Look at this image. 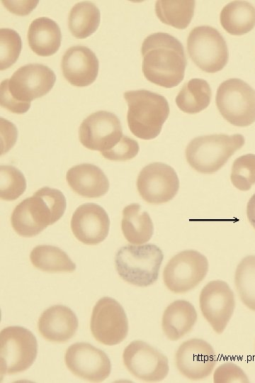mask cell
<instances>
[{
	"label": "cell",
	"instance_id": "cell-1",
	"mask_svg": "<svg viewBox=\"0 0 255 383\" xmlns=\"http://www.w3.org/2000/svg\"><path fill=\"white\" fill-rule=\"evenodd\" d=\"M142 72L150 82L165 88L178 86L187 65L182 43L166 33L148 35L141 48Z\"/></svg>",
	"mask_w": 255,
	"mask_h": 383
},
{
	"label": "cell",
	"instance_id": "cell-2",
	"mask_svg": "<svg viewBox=\"0 0 255 383\" xmlns=\"http://www.w3.org/2000/svg\"><path fill=\"white\" fill-rule=\"evenodd\" d=\"M55 81V74L47 66L38 63L22 66L1 82V106L13 113H25L31 101L47 94Z\"/></svg>",
	"mask_w": 255,
	"mask_h": 383
},
{
	"label": "cell",
	"instance_id": "cell-3",
	"mask_svg": "<svg viewBox=\"0 0 255 383\" xmlns=\"http://www.w3.org/2000/svg\"><path fill=\"white\" fill-rule=\"evenodd\" d=\"M66 207L67 200L60 190L45 187L15 207L11 223L19 235L33 237L57 222L64 213Z\"/></svg>",
	"mask_w": 255,
	"mask_h": 383
},
{
	"label": "cell",
	"instance_id": "cell-4",
	"mask_svg": "<svg viewBox=\"0 0 255 383\" xmlns=\"http://www.w3.org/2000/svg\"><path fill=\"white\" fill-rule=\"evenodd\" d=\"M123 97L128 104L127 121L131 133L143 140L157 138L169 115L166 99L146 89L126 91Z\"/></svg>",
	"mask_w": 255,
	"mask_h": 383
},
{
	"label": "cell",
	"instance_id": "cell-5",
	"mask_svg": "<svg viewBox=\"0 0 255 383\" xmlns=\"http://www.w3.org/2000/svg\"><path fill=\"white\" fill-rule=\"evenodd\" d=\"M245 138L241 134H213L193 138L186 148L189 165L203 174L218 171L234 152L242 148Z\"/></svg>",
	"mask_w": 255,
	"mask_h": 383
},
{
	"label": "cell",
	"instance_id": "cell-6",
	"mask_svg": "<svg viewBox=\"0 0 255 383\" xmlns=\"http://www.w3.org/2000/svg\"><path fill=\"white\" fill-rule=\"evenodd\" d=\"M163 259L164 254L156 245H127L116 252L115 267L126 282L148 287L158 279Z\"/></svg>",
	"mask_w": 255,
	"mask_h": 383
},
{
	"label": "cell",
	"instance_id": "cell-7",
	"mask_svg": "<svg viewBox=\"0 0 255 383\" xmlns=\"http://www.w3.org/2000/svg\"><path fill=\"white\" fill-rule=\"evenodd\" d=\"M215 101L220 113L231 124L245 127L255 121V90L244 81L231 78L222 82Z\"/></svg>",
	"mask_w": 255,
	"mask_h": 383
},
{
	"label": "cell",
	"instance_id": "cell-8",
	"mask_svg": "<svg viewBox=\"0 0 255 383\" xmlns=\"http://www.w3.org/2000/svg\"><path fill=\"white\" fill-rule=\"evenodd\" d=\"M1 374H13L28 370L38 354V342L28 329L18 326L4 328L0 334Z\"/></svg>",
	"mask_w": 255,
	"mask_h": 383
},
{
	"label": "cell",
	"instance_id": "cell-9",
	"mask_svg": "<svg viewBox=\"0 0 255 383\" xmlns=\"http://www.w3.org/2000/svg\"><path fill=\"white\" fill-rule=\"evenodd\" d=\"M187 49L193 62L205 72L220 71L229 59L225 38L217 29L209 26L191 30L187 38Z\"/></svg>",
	"mask_w": 255,
	"mask_h": 383
},
{
	"label": "cell",
	"instance_id": "cell-10",
	"mask_svg": "<svg viewBox=\"0 0 255 383\" xmlns=\"http://www.w3.org/2000/svg\"><path fill=\"white\" fill-rule=\"evenodd\" d=\"M207 257L194 250H183L173 256L163 271L165 286L176 294L187 292L202 282L208 271Z\"/></svg>",
	"mask_w": 255,
	"mask_h": 383
},
{
	"label": "cell",
	"instance_id": "cell-11",
	"mask_svg": "<svg viewBox=\"0 0 255 383\" xmlns=\"http://www.w3.org/2000/svg\"><path fill=\"white\" fill-rule=\"evenodd\" d=\"M90 327L93 336L98 341L106 345H115L127 337L128 320L118 301L104 296L93 308Z\"/></svg>",
	"mask_w": 255,
	"mask_h": 383
},
{
	"label": "cell",
	"instance_id": "cell-12",
	"mask_svg": "<svg viewBox=\"0 0 255 383\" xmlns=\"http://www.w3.org/2000/svg\"><path fill=\"white\" fill-rule=\"evenodd\" d=\"M123 136L119 118L106 111H98L87 116L79 130L81 143L89 150L100 151L101 154L114 148Z\"/></svg>",
	"mask_w": 255,
	"mask_h": 383
},
{
	"label": "cell",
	"instance_id": "cell-13",
	"mask_svg": "<svg viewBox=\"0 0 255 383\" xmlns=\"http://www.w3.org/2000/svg\"><path fill=\"white\" fill-rule=\"evenodd\" d=\"M123 359L128 370L144 382L162 381L169 371L166 356L142 340L131 342L123 350Z\"/></svg>",
	"mask_w": 255,
	"mask_h": 383
},
{
	"label": "cell",
	"instance_id": "cell-14",
	"mask_svg": "<svg viewBox=\"0 0 255 383\" xmlns=\"http://www.w3.org/2000/svg\"><path fill=\"white\" fill-rule=\"evenodd\" d=\"M179 179L174 169L162 162L144 167L137 179L140 196L147 203L159 204L169 201L177 194Z\"/></svg>",
	"mask_w": 255,
	"mask_h": 383
},
{
	"label": "cell",
	"instance_id": "cell-15",
	"mask_svg": "<svg viewBox=\"0 0 255 383\" xmlns=\"http://www.w3.org/2000/svg\"><path fill=\"white\" fill-rule=\"evenodd\" d=\"M201 313L215 332L222 333L234 312V295L222 280L209 282L201 290L199 296Z\"/></svg>",
	"mask_w": 255,
	"mask_h": 383
},
{
	"label": "cell",
	"instance_id": "cell-16",
	"mask_svg": "<svg viewBox=\"0 0 255 383\" xmlns=\"http://www.w3.org/2000/svg\"><path fill=\"white\" fill-rule=\"evenodd\" d=\"M64 362L74 374L90 382H102L111 372L110 360L106 353L88 343L71 345L67 349Z\"/></svg>",
	"mask_w": 255,
	"mask_h": 383
},
{
	"label": "cell",
	"instance_id": "cell-17",
	"mask_svg": "<svg viewBox=\"0 0 255 383\" xmlns=\"http://www.w3.org/2000/svg\"><path fill=\"white\" fill-rule=\"evenodd\" d=\"M176 365L178 370L191 380L208 377L217 363V355L212 345L200 338L184 341L176 350Z\"/></svg>",
	"mask_w": 255,
	"mask_h": 383
},
{
	"label": "cell",
	"instance_id": "cell-18",
	"mask_svg": "<svg viewBox=\"0 0 255 383\" xmlns=\"http://www.w3.org/2000/svg\"><path fill=\"white\" fill-rule=\"evenodd\" d=\"M71 228L76 238L86 245H97L108 236L110 219L105 209L94 203L79 206L71 219Z\"/></svg>",
	"mask_w": 255,
	"mask_h": 383
},
{
	"label": "cell",
	"instance_id": "cell-19",
	"mask_svg": "<svg viewBox=\"0 0 255 383\" xmlns=\"http://www.w3.org/2000/svg\"><path fill=\"white\" fill-rule=\"evenodd\" d=\"M61 68L64 77L72 85L86 87L96 80L99 62L91 49L86 46L76 45L64 52Z\"/></svg>",
	"mask_w": 255,
	"mask_h": 383
},
{
	"label": "cell",
	"instance_id": "cell-20",
	"mask_svg": "<svg viewBox=\"0 0 255 383\" xmlns=\"http://www.w3.org/2000/svg\"><path fill=\"white\" fill-rule=\"evenodd\" d=\"M79 326L77 316L69 307L57 304L44 311L38 320V331L47 340L63 343L71 339Z\"/></svg>",
	"mask_w": 255,
	"mask_h": 383
},
{
	"label": "cell",
	"instance_id": "cell-21",
	"mask_svg": "<svg viewBox=\"0 0 255 383\" xmlns=\"http://www.w3.org/2000/svg\"><path fill=\"white\" fill-rule=\"evenodd\" d=\"M66 179L72 190L84 197H101L109 189V181L102 170L89 163L71 167Z\"/></svg>",
	"mask_w": 255,
	"mask_h": 383
},
{
	"label": "cell",
	"instance_id": "cell-22",
	"mask_svg": "<svg viewBox=\"0 0 255 383\" xmlns=\"http://www.w3.org/2000/svg\"><path fill=\"white\" fill-rule=\"evenodd\" d=\"M197 318V311L191 302L176 300L163 313L162 330L169 340H178L192 330Z\"/></svg>",
	"mask_w": 255,
	"mask_h": 383
},
{
	"label": "cell",
	"instance_id": "cell-23",
	"mask_svg": "<svg viewBox=\"0 0 255 383\" xmlns=\"http://www.w3.org/2000/svg\"><path fill=\"white\" fill-rule=\"evenodd\" d=\"M62 33L58 24L51 18L40 17L29 26L28 41L30 49L38 55L50 56L61 45Z\"/></svg>",
	"mask_w": 255,
	"mask_h": 383
},
{
	"label": "cell",
	"instance_id": "cell-24",
	"mask_svg": "<svg viewBox=\"0 0 255 383\" xmlns=\"http://www.w3.org/2000/svg\"><path fill=\"white\" fill-rule=\"evenodd\" d=\"M121 229L125 239L135 245L148 242L154 233L153 223L149 213L135 203L123 209Z\"/></svg>",
	"mask_w": 255,
	"mask_h": 383
},
{
	"label": "cell",
	"instance_id": "cell-25",
	"mask_svg": "<svg viewBox=\"0 0 255 383\" xmlns=\"http://www.w3.org/2000/svg\"><path fill=\"white\" fill-rule=\"evenodd\" d=\"M220 21L228 33L244 35L255 26V7L246 1H231L221 10Z\"/></svg>",
	"mask_w": 255,
	"mask_h": 383
},
{
	"label": "cell",
	"instance_id": "cell-26",
	"mask_svg": "<svg viewBox=\"0 0 255 383\" xmlns=\"http://www.w3.org/2000/svg\"><path fill=\"white\" fill-rule=\"evenodd\" d=\"M211 95V89L207 81L193 78L180 90L176 97V104L183 112L197 113L208 106Z\"/></svg>",
	"mask_w": 255,
	"mask_h": 383
},
{
	"label": "cell",
	"instance_id": "cell-27",
	"mask_svg": "<svg viewBox=\"0 0 255 383\" xmlns=\"http://www.w3.org/2000/svg\"><path fill=\"white\" fill-rule=\"evenodd\" d=\"M30 260L36 268L48 272H72L76 267L64 251L54 245L35 246L30 252Z\"/></svg>",
	"mask_w": 255,
	"mask_h": 383
},
{
	"label": "cell",
	"instance_id": "cell-28",
	"mask_svg": "<svg viewBox=\"0 0 255 383\" xmlns=\"http://www.w3.org/2000/svg\"><path fill=\"white\" fill-rule=\"evenodd\" d=\"M101 13L92 2L81 1L76 4L69 14V28L76 38L84 39L92 35L99 26Z\"/></svg>",
	"mask_w": 255,
	"mask_h": 383
},
{
	"label": "cell",
	"instance_id": "cell-29",
	"mask_svg": "<svg viewBox=\"0 0 255 383\" xmlns=\"http://www.w3.org/2000/svg\"><path fill=\"white\" fill-rule=\"evenodd\" d=\"M195 1H157L155 13L158 18L166 25L178 29H185L194 14Z\"/></svg>",
	"mask_w": 255,
	"mask_h": 383
},
{
	"label": "cell",
	"instance_id": "cell-30",
	"mask_svg": "<svg viewBox=\"0 0 255 383\" xmlns=\"http://www.w3.org/2000/svg\"><path fill=\"white\" fill-rule=\"evenodd\" d=\"M234 284L242 303L255 311V255L246 256L238 264Z\"/></svg>",
	"mask_w": 255,
	"mask_h": 383
},
{
	"label": "cell",
	"instance_id": "cell-31",
	"mask_svg": "<svg viewBox=\"0 0 255 383\" xmlns=\"http://www.w3.org/2000/svg\"><path fill=\"white\" fill-rule=\"evenodd\" d=\"M26 189V179L23 174L12 165L0 167L1 199L13 201L22 195Z\"/></svg>",
	"mask_w": 255,
	"mask_h": 383
},
{
	"label": "cell",
	"instance_id": "cell-32",
	"mask_svg": "<svg viewBox=\"0 0 255 383\" xmlns=\"http://www.w3.org/2000/svg\"><path fill=\"white\" fill-rule=\"evenodd\" d=\"M230 179L232 184L239 190H249L255 184V155L246 154L235 159Z\"/></svg>",
	"mask_w": 255,
	"mask_h": 383
},
{
	"label": "cell",
	"instance_id": "cell-33",
	"mask_svg": "<svg viewBox=\"0 0 255 383\" xmlns=\"http://www.w3.org/2000/svg\"><path fill=\"white\" fill-rule=\"evenodd\" d=\"M22 42L19 34L11 28L0 30V70L8 69L18 60Z\"/></svg>",
	"mask_w": 255,
	"mask_h": 383
},
{
	"label": "cell",
	"instance_id": "cell-34",
	"mask_svg": "<svg viewBox=\"0 0 255 383\" xmlns=\"http://www.w3.org/2000/svg\"><path fill=\"white\" fill-rule=\"evenodd\" d=\"M140 150L138 143L124 135L123 139L111 150L103 152L106 159L113 161H126L135 157Z\"/></svg>",
	"mask_w": 255,
	"mask_h": 383
},
{
	"label": "cell",
	"instance_id": "cell-35",
	"mask_svg": "<svg viewBox=\"0 0 255 383\" xmlns=\"http://www.w3.org/2000/svg\"><path fill=\"white\" fill-rule=\"evenodd\" d=\"M213 381L215 383L249 382L242 369L232 362H225L217 367L214 372Z\"/></svg>",
	"mask_w": 255,
	"mask_h": 383
},
{
	"label": "cell",
	"instance_id": "cell-36",
	"mask_svg": "<svg viewBox=\"0 0 255 383\" xmlns=\"http://www.w3.org/2000/svg\"><path fill=\"white\" fill-rule=\"evenodd\" d=\"M2 3L10 12L17 15L25 16L29 14L36 7L38 1H3Z\"/></svg>",
	"mask_w": 255,
	"mask_h": 383
},
{
	"label": "cell",
	"instance_id": "cell-37",
	"mask_svg": "<svg viewBox=\"0 0 255 383\" xmlns=\"http://www.w3.org/2000/svg\"><path fill=\"white\" fill-rule=\"evenodd\" d=\"M246 216L249 223L255 229V194H254L248 201L246 205Z\"/></svg>",
	"mask_w": 255,
	"mask_h": 383
}]
</instances>
